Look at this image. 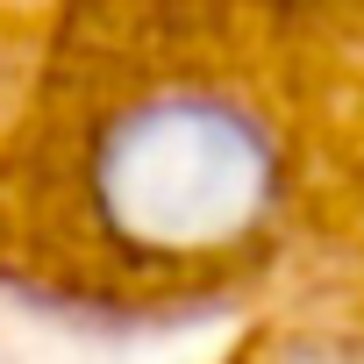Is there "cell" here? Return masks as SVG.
I'll return each mask as SVG.
<instances>
[{
    "instance_id": "1",
    "label": "cell",
    "mask_w": 364,
    "mask_h": 364,
    "mask_svg": "<svg viewBox=\"0 0 364 364\" xmlns=\"http://www.w3.org/2000/svg\"><path fill=\"white\" fill-rule=\"evenodd\" d=\"M286 193L272 122L200 79L143 86L86 122L72 222L129 272L200 264L250 243Z\"/></svg>"
}]
</instances>
